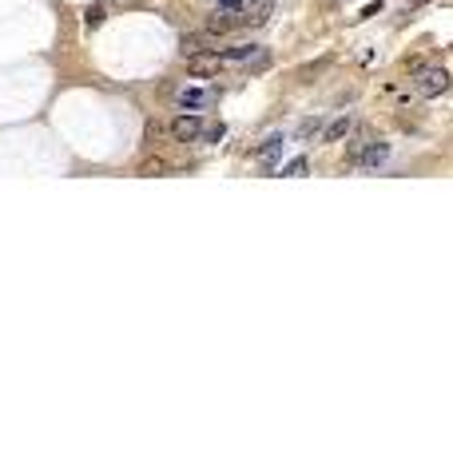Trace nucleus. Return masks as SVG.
Masks as SVG:
<instances>
[{
  "instance_id": "nucleus-13",
  "label": "nucleus",
  "mask_w": 453,
  "mask_h": 476,
  "mask_svg": "<svg viewBox=\"0 0 453 476\" xmlns=\"http://www.w3.org/2000/svg\"><path fill=\"white\" fill-rule=\"evenodd\" d=\"M203 44H207V36H183V56H195V52H203Z\"/></svg>"
},
{
  "instance_id": "nucleus-18",
  "label": "nucleus",
  "mask_w": 453,
  "mask_h": 476,
  "mask_svg": "<svg viewBox=\"0 0 453 476\" xmlns=\"http://www.w3.org/2000/svg\"><path fill=\"white\" fill-rule=\"evenodd\" d=\"M414 4H425V0H414Z\"/></svg>"
},
{
  "instance_id": "nucleus-16",
  "label": "nucleus",
  "mask_w": 453,
  "mask_h": 476,
  "mask_svg": "<svg viewBox=\"0 0 453 476\" xmlns=\"http://www.w3.org/2000/svg\"><path fill=\"white\" fill-rule=\"evenodd\" d=\"M314 131H318V119H310V123H302V127H298V135H302V139H310Z\"/></svg>"
},
{
  "instance_id": "nucleus-4",
  "label": "nucleus",
  "mask_w": 453,
  "mask_h": 476,
  "mask_svg": "<svg viewBox=\"0 0 453 476\" xmlns=\"http://www.w3.org/2000/svg\"><path fill=\"white\" fill-rule=\"evenodd\" d=\"M445 88H450V76H445L441 68H425V72L418 76V92L421 95H441Z\"/></svg>"
},
{
  "instance_id": "nucleus-6",
  "label": "nucleus",
  "mask_w": 453,
  "mask_h": 476,
  "mask_svg": "<svg viewBox=\"0 0 453 476\" xmlns=\"http://www.w3.org/2000/svg\"><path fill=\"white\" fill-rule=\"evenodd\" d=\"M386 159H389V143H370V147H362V151H358L354 163H362V167H382Z\"/></svg>"
},
{
  "instance_id": "nucleus-1",
  "label": "nucleus",
  "mask_w": 453,
  "mask_h": 476,
  "mask_svg": "<svg viewBox=\"0 0 453 476\" xmlns=\"http://www.w3.org/2000/svg\"><path fill=\"white\" fill-rule=\"evenodd\" d=\"M219 68H223V56H211V52H195V56H187V72H191L195 79L219 76Z\"/></svg>"
},
{
  "instance_id": "nucleus-9",
  "label": "nucleus",
  "mask_w": 453,
  "mask_h": 476,
  "mask_svg": "<svg viewBox=\"0 0 453 476\" xmlns=\"http://www.w3.org/2000/svg\"><path fill=\"white\" fill-rule=\"evenodd\" d=\"M267 16H271V0H259V4L243 8V24H262Z\"/></svg>"
},
{
  "instance_id": "nucleus-12",
  "label": "nucleus",
  "mask_w": 453,
  "mask_h": 476,
  "mask_svg": "<svg viewBox=\"0 0 453 476\" xmlns=\"http://www.w3.org/2000/svg\"><path fill=\"white\" fill-rule=\"evenodd\" d=\"M167 171H171V167H167L163 159H144V163H139V175H167Z\"/></svg>"
},
{
  "instance_id": "nucleus-8",
  "label": "nucleus",
  "mask_w": 453,
  "mask_h": 476,
  "mask_svg": "<svg viewBox=\"0 0 453 476\" xmlns=\"http://www.w3.org/2000/svg\"><path fill=\"white\" fill-rule=\"evenodd\" d=\"M179 103H183V108H207L211 92H203V88H187V92H179Z\"/></svg>"
},
{
  "instance_id": "nucleus-3",
  "label": "nucleus",
  "mask_w": 453,
  "mask_h": 476,
  "mask_svg": "<svg viewBox=\"0 0 453 476\" xmlns=\"http://www.w3.org/2000/svg\"><path fill=\"white\" fill-rule=\"evenodd\" d=\"M171 135H175L179 143L199 139V135H203V119H199V115H175V119H171Z\"/></svg>"
},
{
  "instance_id": "nucleus-2",
  "label": "nucleus",
  "mask_w": 453,
  "mask_h": 476,
  "mask_svg": "<svg viewBox=\"0 0 453 476\" xmlns=\"http://www.w3.org/2000/svg\"><path fill=\"white\" fill-rule=\"evenodd\" d=\"M243 24V12H231V8H219L215 16H207V36H226Z\"/></svg>"
},
{
  "instance_id": "nucleus-14",
  "label": "nucleus",
  "mask_w": 453,
  "mask_h": 476,
  "mask_svg": "<svg viewBox=\"0 0 453 476\" xmlns=\"http://www.w3.org/2000/svg\"><path fill=\"white\" fill-rule=\"evenodd\" d=\"M326 63H330V60L322 56V60H314V63H307V68H298V79H314V76H318V72L326 68Z\"/></svg>"
},
{
  "instance_id": "nucleus-5",
  "label": "nucleus",
  "mask_w": 453,
  "mask_h": 476,
  "mask_svg": "<svg viewBox=\"0 0 453 476\" xmlns=\"http://www.w3.org/2000/svg\"><path fill=\"white\" fill-rule=\"evenodd\" d=\"M267 52L262 44H239V48H226L223 52V63H255Z\"/></svg>"
},
{
  "instance_id": "nucleus-15",
  "label": "nucleus",
  "mask_w": 453,
  "mask_h": 476,
  "mask_svg": "<svg viewBox=\"0 0 453 476\" xmlns=\"http://www.w3.org/2000/svg\"><path fill=\"white\" fill-rule=\"evenodd\" d=\"M298 175H307V159H294L282 167V179H298Z\"/></svg>"
},
{
  "instance_id": "nucleus-10",
  "label": "nucleus",
  "mask_w": 453,
  "mask_h": 476,
  "mask_svg": "<svg viewBox=\"0 0 453 476\" xmlns=\"http://www.w3.org/2000/svg\"><path fill=\"white\" fill-rule=\"evenodd\" d=\"M346 131H350V119H334V123H330V127L322 131V139H326V143H338L342 135H346Z\"/></svg>"
},
{
  "instance_id": "nucleus-11",
  "label": "nucleus",
  "mask_w": 453,
  "mask_h": 476,
  "mask_svg": "<svg viewBox=\"0 0 453 476\" xmlns=\"http://www.w3.org/2000/svg\"><path fill=\"white\" fill-rule=\"evenodd\" d=\"M104 16H108V8H104V4H92V8L84 12V24H88V28H99V24H104Z\"/></svg>"
},
{
  "instance_id": "nucleus-17",
  "label": "nucleus",
  "mask_w": 453,
  "mask_h": 476,
  "mask_svg": "<svg viewBox=\"0 0 453 476\" xmlns=\"http://www.w3.org/2000/svg\"><path fill=\"white\" fill-rule=\"evenodd\" d=\"M219 8H231V12H243L247 4H243V0H223V4H219Z\"/></svg>"
},
{
  "instance_id": "nucleus-7",
  "label": "nucleus",
  "mask_w": 453,
  "mask_h": 476,
  "mask_svg": "<svg viewBox=\"0 0 453 476\" xmlns=\"http://www.w3.org/2000/svg\"><path fill=\"white\" fill-rule=\"evenodd\" d=\"M259 159L267 163V167H275L278 159H282V135H271V139L259 147Z\"/></svg>"
}]
</instances>
